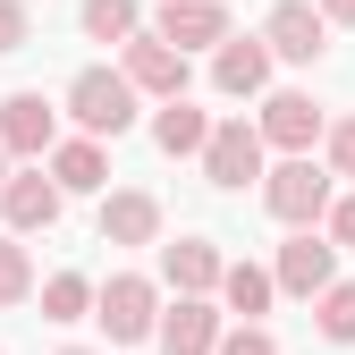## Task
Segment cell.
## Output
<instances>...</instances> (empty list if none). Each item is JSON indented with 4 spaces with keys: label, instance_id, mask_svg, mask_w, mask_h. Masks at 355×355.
Here are the masks:
<instances>
[{
    "label": "cell",
    "instance_id": "6da1fadb",
    "mask_svg": "<svg viewBox=\"0 0 355 355\" xmlns=\"http://www.w3.org/2000/svg\"><path fill=\"white\" fill-rule=\"evenodd\" d=\"M330 195H338V178L313 153H279V169H262V211L288 220V229H322Z\"/></svg>",
    "mask_w": 355,
    "mask_h": 355
},
{
    "label": "cell",
    "instance_id": "7a4b0ae2",
    "mask_svg": "<svg viewBox=\"0 0 355 355\" xmlns=\"http://www.w3.org/2000/svg\"><path fill=\"white\" fill-rule=\"evenodd\" d=\"M136 102H144V94H136L119 68H76V76H68V119L85 127V136H110V144H119L127 127H136Z\"/></svg>",
    "mask_w": 355,
    "mask_h": 355
},
{
    "label": "cell",
    "instance_id": "3957f363",
    "mask_svg": "<svg viewBox=\"0 0 355 355\" xmlns=\"http://www.w3.org/2000/svg\"><path fill=\"white\" fill-rule=\"evenodd\" d=\"M94 322L110 330V347H144V338H153V322H161V288H153L144 271L102 279V288H94Z\"/></svg>",
    "mask_w": 355,
    "mask_h": 355
},
{
    "label": "cell",
    "instance_id": "277c9868",
    "mask_svg": "<svg viewBox=\"0 0 355 355\" xmlns=\"http://www.w3.org/2000/svg\"><path fill=\"white\" fill-rule=\"evenodd\" d=\"M119 76L136 85V94H153V102H169V94H187V85H195L187 51H178V42H161L153 26H136V34L119 42Z\"/></svg>",
    "mask_w": 355,
    "mask_h": 355
},
{
    "label": "cell",
    "instance_id": "5b68a950",
    "mask_svg": "<svg viewBox=\"0 0 355 355\" xmlns=\"http://www.w3.org/2000/svg\"><path fill=\"white\" fill-rule=\"evenodd\" d=\"M322 102L313 94H262V110H254V136H262V153H313L322 144Z\"/></svg>",
    "mask_w": 355,
    "mask_h": 355
},
{
    "label": "cell",
    "instance_id": "8992f818",
    "mask_svg": "<svg viewBox=\"0 0 355 355\" xmlns=\"http://www.w3.org/2000/svg\"><path fill=\"white\" fill-rule=\"evenodd\" d=\"M262 42H271V60H288V68H313V60L330 51V17L313 9V0H279V9L262 17Z\"/></svg>",
    "mask_w": 355,
    "mask_h": 355
},
{
    "label": "cell",
    "instance_id": "52a82bcc",
    "mask_svg": "<svg viewBox=\"0 0 355 355\" xmlns=\"http://www.w3.org/2000/svg\"><path fill=\"white\" fill-rule=\"evenodd\" d=\"M203 178L220 195H237L245 178H262V136H254V119H220L211 136H203Z\"/></svg>",
    "mask_w": 355,
    "mask_h": 355
},
{
    "label": "cell",
    "instance_id": "ba28073f",
    "mask_svg": "<svg viewBox=\"0 0 355 355\" xmlns=\"http://www.w3.org/2000/svg\"><path fill=\"white\" fill-rule=\"evenodd\" d=\"M60 178L51 169H42V161H26V169H9V178H0V220H9V229L26 237V229H51V220H60Z\"/></svg>",
    "mask_w": 355,
    "mask_h": 355
},
{
    "label": "cell",
    "instance_id": "9c48e42d",
    "mask_svg": "<svg viewBox=\"0 0 355 355\" xmlns=\"http://www.w3.org/2000/svg\"><path fill=\"white\" fill-rule=\"evenodd\" d=\"M338 279V245L322 237V229H296L288 245H279V262H271V288L279 296H313V288H330Z\"/></svg>",
    "mask_w": 355,
    "mask_h": 355
},
{
    "label": "cell",
    "instance_id": "30bf717a",
    "mask_svg": "<svg viewBox=\"0 0 355 355\" xmlns=\"http://www.w3.org/2000/svg\"><path fill=\"white\" fill-rule=\"evenodd\" d=\"M211 85L229 102H254L262 85H271V42H262V34H220L211 42Z\"/></svg>",
    "mask_w": 355,
    "mask_h": 355
},
{
    "label": "cell",
    "instance_id": "8fae6325",
    "mask_svg": "<svg viewBox=\"0 0 355 355\" xmlns=\"http://www.w3.org/2000/svg\"><path fill=\"white\" fill-rule=\"evenodd\" d=\"M0 144H9V161H42L60 144V110L42 94H9L0 102Z\"/></svg>",
    "mask_w": 355,
    "mask_h": 355
},
{
    "label": "cell",
    "instance_id": "7c38bea8",
    "mask_svg": "<svg viewBox=\"0 0 355 355\" xmlns=\"http://www.w3.org/2000/svg\"><path fill=\"white\" fill-rule=\"evenodd\" d=\"M102 245H161V195L102 187Z\"/></svg>",
    "mask_w": 355,
    "mask_h": 355
},
{
    "label": "cell",
    "instance_id": "4fadbf2b",
    "mask_svg": "<svg viewBox=\"0 0 355 355\" xmlns=\"http://www.w3.org/2000/svg\"><path fill=\"white\" fill-rule=\"evenodd\" d=\"M211 338H220V304L211 296H178V304H161V322H153L161 355H211Z\"/></svg>",
    "mask_w": 355,
    "mask_h": 355
},
{
    "label": "cell",
    "instance_id": "5bb4252c",
    "mask_svg": "<svg viewBox=\"0 0 355 355\" xmlns=\"http://www.w3.org/2000/svg\"><path fill=\"white\" fill-rule=\"evenodd\" d=\"M153 34L161 42H178V51H211L220 34H229V9H220V0H161V17H153Z\"/></svg>",
    "mask_w": 355,
    "mask_h": 355
},
{
    "label": "cell",
    "instance_id": "9a60e30c",
    "mask_svg": "<svg viewBox=\"0 0 355 355\" xmlns=\"http://www.w3.org/2000/svg\"><path fill=\"white\" fill-rule=\"evenodd\" d=\"M42 161H51L60 195H102V187H110V153H102V136H68V144H51Z\"/></svg>",
    "mask_w": 355,
    "mask_h": 355
},
{
    "label": "cell",
    "instance_id": "2e32d148",
    "mask_svg": "<svg viewBox=\"0 0 355 355\" xmlns=\"http://www.w3.org/2000/svg\"><path fill=\"white\" fill-rule=\"evenodd\" d=\"M161 279H169L178 296H211V288H220V245H211V237H178V245H161Z\"/></svg>",
    "mask_w": 355,
    "mask_h": 355
},
{
    "label": "cell",
    "instance_id": "e0dca14e",
    "mask_svg": "<svg viewBox=\"0 0 355 355\" xmlns=\"http://www.w3.org/2000/svg\"><path fill=\"white\" fill-rule=\"evenodd\" d=\"M203 136H211V119L187 102V94H169L161 110H153V144L169 153V161H187V153H203Z\"/></svg>",
    "mask_w": 355,
    "mask_h": 355
},
{
    "label": "cell",
    "instance_id": "ac0fdd59",
    "mask_svg": "<svg viewBox=\"0 0 355 355\" xmlns=\"http://www.w3.org/2000/svg\"><path fill=\"white\" fill-rule=\"evenodd\" d=\"M271 271H262V262H220V304H229V313L237 322H262V313H271Z\"/></svg>",
    "mask_w": 355,
    "mask_h": 355
},
{
    "label": "cell",
    "instance_id": "d6986e66",
    "mask_svg": "<svg viewBox=\"0 0 355 355\" xmlns=\"http://www.w3.org/2000/svg\"><path fill=\"white\" fill-rule=\"evenodd\" d=\"M313 330H322L330 347H355V279L313 288Z\"/></svg>",
    "mask_w": 355,
    "mask_h": 355
},
{
    "label": "cell",
    "instance_id": "ffe728a7",
    "mask_svg": "<svg viewBox=\"0 0 355 355\" xmlns=\"http://www.w3.org/2000/svg\"><path fill=\"white\" fill-rule=\"evenodd\" d=\"M34 296H42V322H85V313H94V279H85V271H51Z\"/></svg>",
    "mask_w": 355,
    "mask_h": 355
},
{
    "label": "cell",
    "instance_id": "44dd1931",
    "mask_svg": "<svg viewBox=\"0 0 355 355\" xmlns=\"http://www.w3.org/2000/svg\"><path fill=\"white\" fill-rule=\"evenodd\" d=\"M76 26L94 34V42H127V34L144 26V0H85V9H76Z\"/></svg>",
    "mask_w": 355,
    "mask_h": 355
},
{
    "label": "cell",
    "instance_id": "7402d4cb",
    "mask_svg": "<svg viewBox=\"0 0 355 355\" xmlns=\"http://www.w3.org/2000/svg\"><path fill=\"white\" fill-rule=\"evenodd\" d=\"M34 296V262L17 245V229H0V304H26Z\"/></svg>",
    "mask_w": 355,
    "mask_h": 355
},
{
    "label": "cell",
    "instance_id": "603a6c76",
    "mask_svg": "<svg viewBox=\"0 0 355 355\" xmlns=\"http://www.w3.org/2000/svg\"><path fill=\"white\" fill-rule=\"evenodd\" d=\"M322 169L330 178H355V119H330L322 127Z\"/></svg>",
    "mask_w": 355,
    "mask_h": 355
},
{
    "label": "cell",
    "instance_id": "cb8c5ba5",
    "mask_svg": "<svg viewBox=\"0 0 355 355\" xmlns=\"http://www.w3.org/2000/svg\"><path fill=\"white\" fill-rule=\"evenodd\" d=\"M211 355H279V338L262 330V322H237V330H220V338H211Z\"/></svg>",
    "mask_w": 355,
    "mask_h": 355
},
{
    "label": "cell",
    "instance_id": "d4e9b609",
    "mask_svg": "<svg viewBox=\"0 0 355 355\" xmlns=\"http://www.w3.org/2000/svg\"><path fill=\"white\" fill-rule=\"evenodd\" d=\"M34 42V17H26V0H0V60L9 51H26Z\"/></svg>",
    "mask_w": 355,
    "mask_h": 355
},
{
    "label": "cell",
    "instance_id": "484cf974",
    "mask_svg": "<svg viewBox=\"0 0 355 355\" xmlns=\"http://www.w3.org/2000/svg\"><path fill=\"white\" fill-rule=\"evenodd\" d=\"M322 237H330L338 254L355 245V195H330V211H322Z\"/></svg>",
    "mask_w": 355,
    "mask_h": 355
},
{
    "label": "cell",
    "instance_id": "4316f807",
    "mask_svg": "<svg viewBox=\"0 0 355 355\" xmlns=\"http://www.w3.org/2000/svg\"><path fill=\"white\" fill-rule=\"evenodd\" d=\"M313 9H322L330 26H355V0H313Z\"/></svg>",
    "mask_w": 355,
    "mask_h": 355
},
{
    "label": "cell",
    "instance_id": "83f0119b",
    "mask_svg": "<svg viewBox=\"0 0 355 355\" xmlns=\"http://www.w3.org/2000/svg\"><path fill=\"white\" fill-rule=\"evenodd\" d=\"M0 178H9V144H0Z\"/></svg>",
    "mask_w": 355,
    "mask_h": 355
},
{
    "label": "cell",
    "instance_id": "f1b7e54d",
    "mask_svg": "<svg viewBox=\"0 0 355 355\" xmlns=\"http://www.w3.org/2000/svg\"><path fill=\"white\" fill-rule=\"evenodd\" d=\"M60 355H94V347H60Z\"/></svg>",
    "mask_w": 355,
    "mask_h": 355
}]
</instances>
